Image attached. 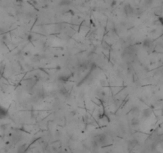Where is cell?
I'll return each mask as SVG.
<instances>
[{"label":"cell","instance_id":"cell-1","mask_svg":"<svg viewBox=\"0 0 163 153\" xmlns=\"http://www.w3.org/2000/svg\"><path fill=\"white\" fill-rule=\"evenodd\" d=\"M7 115H8V113H7V109L0 105V119L6 118V117L7 116Z\"/></svg>","mask_w":163,"mask_h":153},{"label":"cell","instance_id":"cell-2","mask_svg":"<svg viewBox=\"0 0 163 153\" xmlns=\"http://www.w3.org/2000/svg\"><path fill=\"white\" fill-rule=\"evenodd\" d=\"M159 22H160L161 24L163 26V18H160V19H159Z\"/></svg>","mask_w":163,"mask_h":153}]
</instances>
